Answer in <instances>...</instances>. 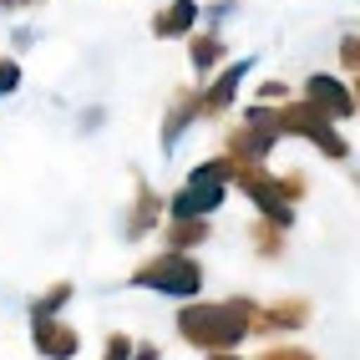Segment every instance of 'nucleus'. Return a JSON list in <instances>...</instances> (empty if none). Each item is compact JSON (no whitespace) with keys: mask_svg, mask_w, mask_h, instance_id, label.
Masks as SVG:
<instances>
[{"mask_svg":"<svg viewBox=\"0 0 360 360\" xmlns=\"http://www.w3.org/2000/svg\"><path fill=\"white\" fill-rule=\"evenodd\" d=\"M249 238H254V249H259V259H279V254H284V229H274L269 219H254Z\"/></svg>","mask_w":360,"mask_h":360,"instance_id":"nucleus-15","label":"nucleus"},{"mask_svg":"<svg viewBox=\"0 0 360 360\" xmlns=\"http://www.w3.org/2000/svg\"><path fill=\"white\" fill-rule=\"evenodd\" d=\"M340 66L350 71V77H360V36H345L340 41Z\"/></svg>","mask_w":360,"mask_h":360,"instance_id":"nucleus-19","label":"nucleus"},{"mask_svg":"<svg viewBox=\"0 0 360 360\" xmlns=\"http://www.w3.org/2000/svg\"><path fill=\"white\" fill-rule=\"evenodd\" d=\"M132 350H137V340L117 330V335H107V350H102V360H132Z\"/></svg>","mask_w":360,"mask_h":360,"instance_id":"nucleus-18","label":"nucleus"},{"mask_svg":"<svg viewBox=\"0 0 360 360\" xmlns=\"http://www.w3.org/2000/svg\"><path fill=\"white\" fill-rule=\"evenodd\" d=\"M20 82H26V71H20L15 56H0V97H15Z\"/></svg>","mask_w":360,"mask_h":360,"instance_id":"nucleus-17","label":"nucleus"},{"mask_svg":"<svg viewBox=\"0 0 360 360\" xmlns=\"http://www.w3.org/2000/svg\"><path fill=\"white\" fill-rule=\"evenodd\" d=\"M0 6H6V11H15V0H0Z\"/></svg>","mask_w":360,"mask_h":360,"instance_id":"nucleus-23","label":"nucleus"},{"mask_svg":"<svg viewBox=\"0 0 360 360\" xmlns=\"http://www.w3.org/2000/svg\"><path fill=\"white\" fill-rule=\"evenodd\" d=\"M132 360H162V350H158V345H148V340H142V345L132 350Z\"/></svg>","mask_w":360,"mask_h":360,"instance_id":"nucleus-21","label":"nucleus"},{"mask_svg":"<svg viewBox=\"0 0 360 360\" xmlns=\"http://www.w3.org/2000/svg\"><path fill=\"white\" fill-rule=\"evenodd\" d=\"M188 61H193L198 77L213 82L224 71V36L219 31H193V36H188Z\"/></svg>","mask_w":360,"mask_h":360,"instance_id":"nucleus-12","label":"nucleus"},{"mask_svg":"<svg viewBox=\"0 0 360 360\" xmlns=\"http://www.w3.org/2000/svg\"><path fill=\"white\" fill-rule=\"evenodd\" d=\"M198 0H167V6L153 15V36L158 41H188L198 31Z\"/></svg>","mask_w":360,"mask_h":360,"instance_id":"nucleus-11","label":"nucleus"},{"mask_svg":"<svg viewBox=\"0 0 360 360\" xmlns=\"http://www.w3.org/2000/svg\"><path fill=\"white\" fill-rule=\"evenodd\" d=\"M274 127H279V137H304V142H315L330 162H345V158H350V142L335 137V122H330V117H320L304 97H290L284 107H274Z\"/></svg>","mask_w":360,"mask_h":360,"instance_id":"nucleus-3","label":"nucleus"},{"mask_svg":"<svg viewBox=\"0 0 360 360\" xmlns=\"http://www.w3.org/2000/svg\"><path fill=\"white\" fill-rule=\"evenodd\" d=\"M127 284L153 290V295H167V300H198V290H203V264H198L193 254L162 249V254H153V259H142L137 269L127 274Z\"/></svg>","mask_w":360,"mask_h":360,"instance_id":"nucleus-2","label":"nucleus"},{"mask_svg":"<svg viewBox=\"0 0 360 360\" xmlns=\"http://www.w3.org/2000/svg\"><path fill=\"white\" fill-rule=\"evenodd\" d=\"M249 66L254 61H229L219 77H213L198 97H203V117H219V112H229L233 107V97H238V86H244V77H249Z\"/></svg>","mask_w":360,"mask_h":360,"instance_id":"nucleus-10","label":"nucleus"},{"mask_svg":"<svg viewBox=\"0 0 360 360\" xmlns=\"http://www.w3.org/2000/svg\"><path fill=\"white\" fill-rule=\"evenodd\" d=\"M309 315H315V304L290 295V300H274V304H259V315H254V335L259 340H279V335H295L309 325Z\"/></svg>","mask_w":360,"mask_h":360,"instance_id":"nucleus-5","label":"nucleus"},{"mask_svg":"<svg viewBox=\"0 0 360 360\" xmlns=\"http://www.w3.org/2000/svg\"><path fill=\"white\" fill-rule=\"evenodd\" d=\"M259 102L264 107H284V102H290V86H284V82H264L259 86Z\"/></svg>","mask_w":360,"mask_h":360,"instance_id":"nucleus-20","label":"nucleus"},{"mask_svg":"<svg viewBox=\"0 0 360 360\" xmlns=\"http://www.w3.org/2000/svg\"><path fill=\"white\" fill-rule=\"evenodd\" d=\"M300 97H304L309 107H315L320 117H330V122H345V117H355V112H360L355 91H350V82L330 77V71H315V77H304Z\"/></svg>","mask_w":360,"mask_h":360,"instance_id":"nucleus-4","label":"nucleus"},{"mask_svg":"<svg viewBox=\"0 0 360 360\" xmlns=\"http://www.w3.org/2000/svg\"><path fill=\"white\" fill-rule=\"evenodd\" d=\"M274 142H279L274 127H249V122H238V127L224 132V153H229L238 167H244V162H269Z\"/></svg>","mask_w":360,"mask_h":360,"instance_id":"nucleus-7","label":"nucleus"},{"mask_svg":"<svg viewBox=\"0 0 360 360\" xmlns=\"http://www.w3.org/2000/svg\"><path fill=\"white\" fill-rule=\"evenodd\" d=\"M15 6H36V0H15Z\"/></svg>","mask_w":360,"mask_h":360,"instance_id":"nucleus-24","label":"nucleus"},{"mask_svg":"<svg viewBox=\"0 0 360 360\" xmlns=\"http://www.w3.org/2000/svg\"><path fill=\"white\" fill-rule=\"evenodd\" d=\"M254 315H259V300L249 295H229V300H188L178 304V335L183 345H193L203 355H219V350H238L254 335Z\"/></svg>","mask_w":360,"mask_h":360,"instance_id":"nucleus-1","label":"nucleus"},{"mask_svg":"<svg viewBox=\"0 0 360 360\" xmlns=\"http://www.w3.org/2000/svg\"><path fill=\"white\" fill-rule=\"evenodd\" d=\"M31 345H36L41 360H77L82 355V335L61 315H31Z\"/></svg>","mask_w":360,"mask_h":360,"instance_id":"nucleus-6","label":"nucleus"},{"mask_svg":"<svg viewBox=\"0 0 360 360\" xmlns=\"http://www.w3.org/2000/svg\"><path fill=\"white\" fill-rule=\"evenodd\" d=\"M198 117H203V97H198L193 86H183L178 97H173V107L162 112V132H158V148H162V153H173V148H178V137H183L188 127H193Z\"/></svg>","mask_w":360,"mask_h":360,"instance_id":"nucleus-8","label":"nucleus"},{"mask_svg":"<svg viewBox=\"0 0 360 360\" xmlns=\"http://www.w3.org/2000/svg\"><path fill=\"white\" fill-rule=\"evenodd\" d=\"M71 295H77V284H71V279H56V284H46V290L31 300V315H61V309L71 304Z\"/></svg>","mask_w":360,"mask_h":360,"instance_id":"nucleus-14","label":"nucleus"},{"mask_svg":"<svg viewBox=\"0 0 360 360\" xmlns=\"http://www.w3.org/2000/svg\"><path fill=\"white\" fill-rule=\"evenodd\" d=\"M208 360H244V355H233V350H219V355H208Z\"/></svg>","mask_w":360,"mask_h":360,"instance_id":"nucleus-22","label":"nucleus"},{"mask_svg":"<svg viewBox=\"0 0 360 360\" xmlns=\"http://www.w3.org/2000/svg\"><path fill=\"white\" fill-rule=\"evenodd\" d=\"M162 213H167V203L158 198V188H153L148 178H137V188H132V208H127V224H122V233H127V238L153 233L158 224H167Z\"/></svg>","mask_w":360,"mask_h":360,"instance_id":"nucleus-9","label":"nucleus"},{"mask_svg":"<svg viewBox=\"0 0 360 360\" xmlns=\"http://www.w3.org/2000/svg\"><path fill=\"white\" fill-rule=\"evenodd\" d=\"M259 360H315V350H304V345H295V340H274V345L259 350Z\"/></svg>","mask_w":360,"mask_h":360,"instance_id":"nucleus-16","label":"nucleus"},{"mask_svg":"<svg viewBox=\"0 0 360 360\" xmlns=\"http://www.w3.org/2000/svg\"><path fill=\"white\" fill-rule=\"evenodd\" d=\"M208 219H167L162 224V244L173 249V254H193L198 244H208Z\"/></svg>","mask_w":360,"mask_h":360,"instance_id":"nucleus-13","label":"nucleus"}]
</instances>
